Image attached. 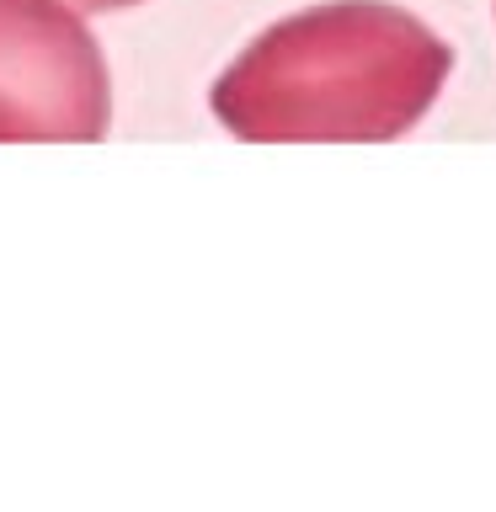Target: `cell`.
Wrapping results in <instances>:
<instances>
[{
	"label": "cell",
	"mask_w": 496,
	"mask_h": 512,
	"mask_svg": "<svg viewBox=\"0 0 496 512\" xmlns=\"http://www.w3.org/2000/svg\"><path fill=\"white\" fill-rule=\"evenodd\" d=\"M75 11H123V6H144V0H70Z\"/></svg>",
	"instance_id": "3"
},
{
	"label": "cell",
	"mask_w": 496,
	"mask_h": 512,
	"mask_svg": "<svg viewBox=\"0 0 496 512\" xmlns=\"http://www.w3.org/2000/svg\"><path fill=\"white\" fill-rule=\"evenodd\" d=\"M454 48L390 0L304 6L240 48L208 107L246 144H374L432 112Z\"/></svg>",
	"instance_id": "1"
},
{
	"label": "cell",
	"mask_w": 496,
	"mask_h": 512,
	"mask_svg": "<svg viewBox=\"0 0 496 512\" xmlns=\"http://www.w3.org/2000/svg\"><path fill=\"white\" fill-rule=\"evenodd\" d=\"M112 75L70 0H0V139H107Z\"/></svg>",
	"instance_id": "2"
}]
</instances>
